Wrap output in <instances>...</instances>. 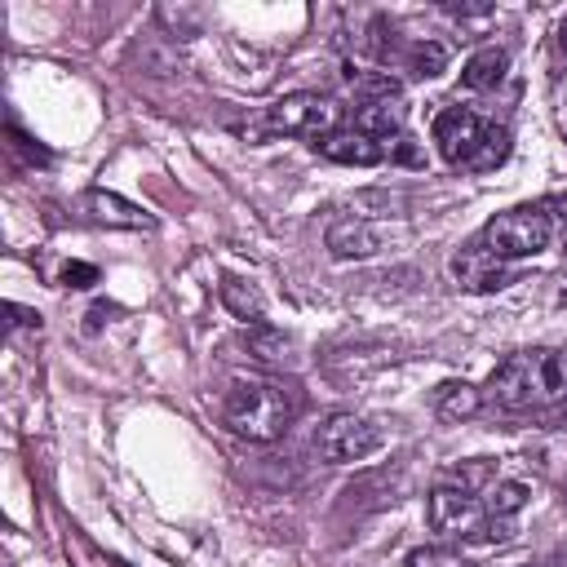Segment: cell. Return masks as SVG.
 Returning <instances> with one entry per match:
<instances>
[{"instance_id": "obj_1", "label": "cell", "mask_w": 567, "mask_h": 567, "mask_svg": "<svg viewBox=\"0 0 567 567\" xmlns=\"http://www.w3.org/2000/svg\"><path fill=\"white\" fill-rule=\"evenodd\" d=\"M567 399V354L563 350H523L509 354L483 390V403L505 408V412H527V408H549Z\"/></svg>"}, {"instance_id": "obj_2", "label": "cell", "mask_w": 567, "mask_h": 567, "mask_svg": "<svg viewBox=\"0 0 567 567\" xmlns=\"http://www.w3.org/2000/svg\"><path fill=\"white\" fill-rule=\"evenodd\" d=\"M297 408H301V399H297V390L288 381H275V377H239L226 390L221 416H226V425L239 439L275 443L292 425Z\"/></svg>"}, {"instance_id": "obj_3", "label": "cell", "mask_w": 567, "mask_h": 567, "mask_svg": "<svg viewBox=\"0 0 567 567\" xmlns=\"http://www.w3.org/2000/svg\"><path fill=\"white\" fill-rule=\"evenodd\" d=\"M549 213L540 204H523V208H509V213H496L487 226H483V244L492 252H501L505 261H518V257H536L545 244H549Z\"/></svg>"}, {"instance_id": "obj_4", "label": "cell", "mask_w": 567, "mask_h": 567, "mask_svg": "<svg viewBox=\"0 0 567 567\" xmlns=\"http://www.w3.org/2000/svg\"><path fill=\"white\" fill-rule=\"evenodd\" d=\"M337 120H341V106H337L332 97H323V93H288V97H279V102L266 111L261 133L315 137V142H319L323 133L337 128Z\"/></svg>"}, {"instance_id": "obj_5", "label": "cell", "mask_w": 567, "mask_h": 567, "mask_svg": "<svg viewBox=\"0 0 567 567\" xmlns=\"http://www.w3.org/2000/svg\"><path fill=\"white\" fill-rule=\"evenodd\" d=\"M315 447L328 465H346V461H363L368 452L381 447V430L368 421V416H354V412H337L319 425L315 434Z\"/></svg>"}, {"instance_id": "obj_6", "label": "cell", "mask_w": 567, "mask_h": 567, "mask_svg": "<svg viewBox=\"0 0 567 567\" xmlns=\"http://www.w3.org/2000/svg\"><path fill=\"white\" fill-rule=\"evenodd\" d=\"M452 275H456V284L470 288V292H496V288H505V284L514 279V261H505V257L492 252L483 239H474V244H465V248L452 257Z\"/></svg>"}, {"instance_id": "obj_7", "label": "cell", "mask_w": 567, "mask_h": 567, "mask_svg": "<svg viewBox=\"0 0 567 567\" xmlns=\"http://www.w3.org/2000/svg\"><path fill=\"white\" fill-rule=\"evenodd\" d=\"M483 120L474 115V111H465V106H447V111H439L434 115V146H439V155L447 159V164H470V155H474V146L483 142Z\"/></svg>"}, {"instance_id": "obj_8", "label": "cell", "mask_w": 567, "mask_h": 567, "mask_svg": "<svg viewBox=\"0 0 567 567\" xmlns=\"http://www.w3.org/2000/svg\"><path fill=\"white\" fill-rule=\"evenodd\" d=\"M315 151H319L323 159H337V164H359V168L390 159V142L368 137V133H359V128H332V133H323V137L315 142Z\"/></svg>"}, {"instance_id": "obj_9", "label": "cell", "mask_w": 567, "mask_h": 567, "mask_svg": "<svg viewBox=\"0 0 567 567\" xmlns=\"http://www.w3.org/2000/svg\"><path fill=\"white\" fill-rule=\"evenodd\" d=\"M403 120H408L403 97H363L354 106V128L368 133V137H381V142L394 137L403 128Z\"/></svg>"}, {"instance_id": "obj_10", "label": "cell", "mask_w": 567, "mask_h": 567, "mask_svg": "<svg viewBox=\"0 0 567 567\" xmlns=\"http://www.w3.org/2000/svg\"><path fill=\"white\" fill-rule=\"evenodd\" d=\"M381 248V235L363 217H341L328 226V252L332 257H372Z\"/></svg>"}, {"instance_id": "obj_11", "label": "cell", "mask_w": 567, "mask_h": 567, "mask_svg": "<svg viewBox=\"0 0 567 567\" xmlns=\"http://www.w3.org/2000/svg\"><path fill=\"white\" fill-rule=\"evenodd\" d=\"M84 208H89L93 221H102V226H124V230H146V226H155L151 213H142L137 204L120 199L115 190H89Z\"/></svg>"}, {"instance_id": "obj_12", "label": "cell", "mask_w": 567, "mask_h": 567, "mask_svg": "<svg viewBox=\"0 0 567 567\" xmlns=\"http://www.w3.org/2000/svg\"><path fill=\"white\" fill-rule=\"evenodd\" d=\"M505 66H509V53L505 49H478L470 62H465V71H461V84L465 89H474V93H483V89H496L501 80H505Z\"/></svg>"}, {"instance_id": "obj_13", "label": "cell", "mask_w": 567, "mask_h": 567, "mask_svg": "<svg viewBox=\"0 0 567 567\" xmlns=\"http://www.w3.org/2000/svg\"><path fill=\"white\" fill-rule=\"evenodd\" d=\"M217 292H221V306H226L235 319H244V323H261L266 301H261V292H257L248 279H239V275H221Z\"/></svg>"}, {"instance_id": "obj_14", "label": "cell", "mask_w": 567, "mask_h": 567, "mask_svg": "<svg viewBox=\"0 0 567 567\" xmlns=\"http://www.w3.org/2000/svg\"><path fill=\"white\" fill-rule=\"evenodd\" d=\"M478 408H483V394L474 385H465V381H443L434 390V412L443 421H470Z\"/></svg>"}, {"instance_id": "obj_15", "label": "cell", "mask_w": 567, "mask_h": 567, "mask_svg": "<svg viewBox=\"0 0 567 567\" xmlns=\"http://www.w3.org/2000/svg\"><path fill=\"white\" fill-rule=\"evenodd\" d=\"M244 346H248V354L261 359V363H284L288 350H292V341H288L279 328H270V323H252V328L244 332Z\"/></svg>"}, {"instance_id": "obj_16", "label": "cell", "mask_w": 567, "mask_h": 567, "mask_svg": "<svg viewBox=\"0 0 567 567\" xmlns=\"http://www.w3.org/2000/svg\"><path fill=\"white\" fill-rule=\"evenodd\" d=\"M505 155H509V128H501V124H487L483 128V142L474 146V155H470V173H492L496 164H505Z\"/></svg>"}, {"instance_id": "obj_17", "label": "cell", "mask_w": 567, "mask_h": 567, "mask_svg": "<svg viewBox=\"0 0 567 567\" xmlns=\"http://www.w3.org/2000/svg\"><path fill=\"white\" fill-rule=\"evenodd\" d=\"M527 505V487L514 483V478H496L487 492H483V509L492 518H518V509Z\"/></svg>"}, {"instance_id": "obj_18", "label": "cell", "mask_w": 567, "mask_h": 567, "mask_svg": "<svg viewBox=\"0 0 567 567\" xmlns=\"http://www.w3.org/2000/svg\"><path fill=\"white\" fill-rule=\"evenodd\" d=\"M408 71L412 75H421V80H434L443 66H447V49L439 44V40H416L412 49H408Z\"/></svg>"}, {"instance_id": "obj_19", "label": "cell", "mask_w": 567, "mask_h": 567, "mask_svg": "<svg viewBox=\"0 0 567 567\" xmlns=\"http://www.w3.org/2000/svg\"><path fill=\"white\" fill-rule=\"evenodd\" d=\"M408 567H470V563L447 545H425V549L408 554Z\"/></svg>"}, {"instance_id": "obj_20", "label": "cell", "mask_w": 567, "mask_h": 567, "mask_svg": "<svg viewBox=\"0 0 567 567\" xmlns=\"http://www.w3.org/2000/svg\"><path fill=\"white\" fill-rule=\"evenodd\" d=\"M62 284H66V288H89V284H97V266H89V261H66V266H62Z\"/></svg>"}, {"instance_id": "obj_21", "label": "cell", "mask_w": 567, "mask_h": 567, "mask_svg": "<svg viewBox=\"0 0 567 567\" xmlns=\"http://www.w3.org/2000/svg\"><path fill=\"white\" fill-rule=\"evenodd\" d=\"M390 159H399V164H421V151H416L408 137H394V142H390Z\"/></svg>"}, {"instance_id": "obj_22", "label": "cell", "mask_w": 567, "mask_h": 567, "mask_svg": "<svg viewBox=\"0 0 567 567\" xmlns=\"http://www.w3.org/2000/svg\"><path fill=\"white\" fill-rule=\"evenodd\" d=\"M545 213H549V221L558 217L563 221V235H567V195H558V199H549V204H540Z\"/></svg>"}, {"instance_id": "obj_23", "label": "cell", "mask_w": 567, "mask_h": 567, "mask_svg": "<svg viewBox=\"0 0 567 567\" xmlns=\"http://www.w3.org/2000/svg\"><path fill=\"white\" fill-rule=\"evenodd\" d=\"M106 315H115V310H111V306H93V310H89V332H93V328H102V319H106Z\"/></svg>"}, {"instance_id": "obj_24", "label": "cell", "mask_w": 567, "mask_h": 567, "mask_svg": "<svg viewBox=\"0 0 567 567\" xmlns=\"http://www.w3.org/2000/svg\"><path fill=\"white\" fill-rule=\"evenodd\" d=\"M558 44H563V53H567V18H563V27H558Z\"/></svg>"}, {"instance_id": "obj_25", "label": "cell", "mask_w": 567, "mask_h": 567, "mask_svg": "<svg viewBox=\"0 0 567 567\" xmlns=\"http://www.w3.org/2000/svg\"><path fill=\"white\" fill-rule=\"evenodd\" d=\"M554 425H563V430H567V408H563V412L554 416Z\"/></svg>"}, {"instance_id": "obj_26", "label": "cell", "mask_w": 567, "mask_h": 567, "mask_svg": "<svg viewBox=\"0 0 567 567\" xmlns=\"http://www.w3.org/2000/svg\"><path fill=\"white\" fill-rule=\"evenodd\" d=\"M563 248H567V235H563Z\"/></svg>"}, {"instance_id": "obj_27", "label": "cell", "mask_w": 567, "mask_h": 567, "mask_svg": "<svg viewBox=\"0 0 567 567\" xmlns=\"http://www.w3.org/2000/svg\"><path fill=\"white\" fill-rule=\"evenodd\" d=\"M563 567H567V563H563Z\"/></svg>"}, {"instance_id": "obj_28", "label": "cell", "mask_w": 567, "mask_h": 567, "mask_svg": "<svg viewBox=\"0 0 567 567\" xmlns=\"http://www.w3.org/2000/svg\"><path fill=\"white\" fill-rule=\"evenodd\" d=\"M563 492H567V487H563Z\"/></svg>"}]
</instances>
